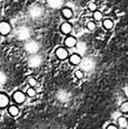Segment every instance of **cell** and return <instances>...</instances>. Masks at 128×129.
I'll return each mask as SVG.
<instances>
[{"mask_svg":"<svg viewBox=\"0 0 128 129\" xmlns=\"http://www.w3.org/2000/svg\"><path fill=\"white\" fill-rule=\"evenodd\" d=\"M26 93L20 90H17L13 93V100L16 105H23L26 101Z\"/></svg>","mask_w":128,"mask_h":129,"instance_id":"6da1fadb","label":"cell"},{"mask_svg":"<svg viewBox=\"0 0 128 129\" xmlns=\"http://www.w3.org/2000/svg\"><path fill=\"white\" fill-rule=\"evenodd\" d=\"M55 56L60 61H65V59L69 58L70 54H69V51L66 47H57L55 49Z\"/></svg>","mask_w":128,"mask_h":129,"instance_id":"7a4b0ae2","label":"cell"},{"mask_svg":"<svg viewBox=\"0 0 128 129\" xmlns=\"http://www.w3.org/2000/svg\"><path fill=\"white\" fill-rule=\"evenodd\" d=\"M25 49L26 52H28L29 54H36L39 51L38 43L35 41H28L25 44Z\"/></svg>","mask_w":128,"mask_h":129,"instance_id":"3957f363","label":"cell"},{"mask_svg":"<svg viewBox=\"0 0 128 129\" xmlns=\"http://www.w3.org/2000/svg\"><path fill=\"white\" fill-rule=\"evenodd\" d=\"M11 33V25L8 21H0V35L7 36Z\"/></svg>","mask_w":128,"mask_h":129,"instance_id":"277c9868","label":"cell"},{"mask_svg":"<svg viewBox=\"0 0 128 129\" xmlns=\"http://www.w3.org/2000/svg\"><path fill=\"white\" fill-rule=\"evenodd\" d=\"M77 44H78V39L74 36L68 35L66 38L64 39V45H65V47H68V48H74Z\"/></svg>","mask_w":128,"mask_h":129,"instance_id":"5b68a950","label":"cell"},{"mask_svg":"<svg viewBox=\"0 0 128 129\" xmlns=\"http://www.w3.org/2000/svg\"><path fill=\"white\" fill-rule=\"evenodd\" d=\"M69 62H70L72 65H80L82 63V56L78 53H72L69 56Z\"/></svg>","mask_w":128,"mask_h":129,"instance_id":"8992f818","label":"cell"},{"mask_svg":"<svg viewBox=\"0 0 128 129\" xmlns=\"http://www.w3.org/2000/svg\"><path fill=\"white\" fill-rule=\"evenodd\" d=\"M60 29H61V33L68 36V35H70L71 31H72L73 26H72V24H71V23H69V21H65V23H63L62 25H61Z\"/></svg>","mask_w":128,"mask_h":129,"instance_id":"52a82bcc","label":"cell"},{"mask_svg":"<svg viewBox=\"0 0 128 129\" xmlns=\"http://www.w3.org/2000/svg\"><path fill=\"white\" fill-rule=\"evenodd\" d=\"M9 96L6 93L0 92V109H5L9 106Z\"/></svg>","mask_w":128,"mask_h":129,"instance_id":"ba28073f","label":"cell"},{"mask_svg":"<svg viewBox=\"0 0 128 129\" xmlns=\"http://www.w3.org/2000/svg\"><path fill=\"white\" fill-rule=\"evenodd\" d=\"M41 63H42V58L37 55L31 56L28 61V65L30 66V68H38V66L41 65Z\"/></svg>","mask_w":128,"mask_h":129,"instance_id":"9c48e42d","label":"cell"},{"mask_svg":"<svg viewBox=\"0 0 128 129\" xmlns=\"http://www.w3.org/2000/svg\"><path fill=\"white\" fill-rule=\"evenodd\" d=\"M61 14L65 19H71L73 17V10L71 8H69V7H63L61 9Z\"/></svg>","mask_w":128,"mask_h":129,"instance_id":"30bf717a","label":"cell"},{"mask_svg":"<svg viewBox=\"0 0 128 129\" xmlns=\"http://www.w3.org/2000/svg\"><path fill=\"white\" fill-rule=\"evenodd\" d=\"M102 27L107 30H110V29L114 28V20L111 18H105L102 20Z\"/></svg>","mask_w":128,"mask_h":129,"instance_id":"8fae6325","label":"cell"},{"mask_svg":"<svg viewBox=\"0 0 128 129\" xmlns=\"http://www.w3.org/2000/svg\"><path fill=\"white\" fill-rule=\"evenodd\" d=\"M19 108L17 107L16 105H11V106H8V113L11 116V117H17L19 115Z\"/></svg>","mask_w":128,"mask_h":129,"instance_id":"7c38bea8","label":"cell"},{"mask_svg":"<svg viewBox=\"0 0 128 129\" xmlns=\"http://www.w3.org/2000/svg\"><path fill=\"white\" fill-rule=\"evenodd\" d=\"M117 125L118 128H121V129H126L128 127V121L126 117H119L117 119Z\"/></svg>","mask_w":128,"mask_h":129,"instance_id":"4fadbf2b","label":"cell"},{"mask_svg":"<svg viewBox=\"0 0 128 129\" xmlns=\"http://www.w3.org/2000/svg\"><path fill=\"white\" fill-rule=\"evenodd\" d=\"M77 53L80 54L81 56H82L83 53H85V51H87V44L85 43H81V42H78L77 45Z\"/></svg>","mask_w":128,"mask_h":129,"instance_id":"5bb4252c","label":"cell"},{"mask_svg":"<svg viewBox=\"0 0 128 129\" xmlns=\"http://www.w3.org/2000/svg\"><path fill=\"white\" fill-rule=\"evenodd\" d=\"M83 65H82V70H85V71H90L92 70L93 68V62L92 59H85L84 62H83Z\"/></svg>","mask_w":128,"mask_h":129,"instance_id":"9a60e30c","label":"cell"},{"mask_svg":"<svg viewBox=\"0 0 128 129\" xmlns=\"http://www.w3.org/2000/svg\"><path fill=\"white\" fill-rule=\"evenodd\" d=\"M63 4V0H48V6L51 8H58Z\"/></svg>","mask_w":128,"mask_h":129,"instance_id":"2e32d148","label":"cell"},{"mask_svg":"<svg viewBox=\"0 0 128 129\" xmlns=\"http://www.w3.org/2000/svg\"><path fill=\"white\" fill-rule=\"evenodd\" d=\"M92 17H93V20H94V21H101L102 19H103L102 12L99 11V10L93 11V12H92Z\"/></svg>","mask_w":128,"mask_h":129,"instance_id":"e0dca14e","label":"cell"},{"mask_svg":"<svg viewBox=\"0 0 128 129\" xmlns=\"http://www.w3.org/2000/svg\"><path fill=\"white\" fill-rule=\"evenodd\" d=\"M119 110L121 113H128V101H125V102H122L121 105L119 107Z\"/></svg>","mask_w":128,"mask_h":129,"instance_id":"ac0fdd59","label":"cell"},{"mask_svg":"<svg viewBox=\"0 0 128 129\" xmlns=\"http://www.w3.org/2000/svg\"><path fill=\"white\" fill-rule=\"evenodd\" d=\"M25 93H26L27 96H29V98H34V96L36 95V90H35V88H31V86H29V88L26 90Z\"/></svg>","mask_w":128,"mask_h":129,"instance_id":"d6986e66","label":"cell"},{"mask_svg":"<svg viewBox=\"0 0 128 129\" xmlns=\"http://www.w3.org/2000/svg\"><path fill=\"white\" fill-rule=\"evenodd\" d=\"M74 76L77 80H82L84 78V71L83 70H77L74 71Z\"/></svg>","mask_w":128,"mask_h":129,"instance_id":"ffe728a7","label":"cell"},{"mask_svg":"<svg viewBox=\"0 0 128 129\" xmlns=\"http://www.w3.org/2000/svg\"><path fill=\"white\" fill-rule=\"evenodd\" d=\"M87 28L89 29L90 31H93L95 28H97V24H95L94 20H90L87 23Z\"/></svg>","mask_w":128,"mask_h":129,"instance_id":"44dd1931","label":"cell"},{"mask_svg":"<svg viewBox=\"0 0 128 129\" xmlns=\"http://www.w3.org/2000/svg\"><path fill=\"white\" fill-rule=\"evenodd\" d=\"M27 83L29 84V86H31V88H35V86L37 85V80H36L35 78H28V80H27Z\"/></svg>","mask_w":128,"mask_h":129,"instance_id":"7402d4cb","label":"cell"},{"mask_svg":"<svg viewBox=\"0 0 128 129\" xmlns=\"http://www.w3.org/2000/svg\"><path fill=\"white\" fill-rule=\"evenodd\" d=\"M88 9H89L90 11H95L97 10V4H95L94 1H90L89 4H88Z\"/></svg>","mask_w":128,"mask_h":129,"instance_id":"603a6c76","label":"cell"},{"mask_svg":"<svg viewBox=\"0 0 128 129\" xmlns=\"http://www.w3.org/2000/svg\"><path fill=\"white\" fill-rule=\"evenodd\" d=\"M7 81V76L5 73H2V72H0V84H4L5 82Z\"/></svg>","mask_w":128,"mask_h":129,"instance_id":"cb8c5ba5","label":"cell"},{"mask_svg":"<svg viewBox=\"0 0 128 129\" xmlns=\"http://www.w3.org/2000/svg\"><path fill=\"white\" fill-rule=\"evenodd\" d=\"M106 129H119V128H118V126L112 125V123H111V125H108V126H107V128H106Z\"/></svg>","mask_w":128,"mask_h":129,"instance_id":"d4e9b609","label":"cell"},{"mask_svg":"<svg viewBox=\"0 0 128 129\" xmlns=\"http://www.w3.org/2000/svg\"><path fill=\"white\" fill-rule=\"evenodd\" d=\"M126 95L128 96V89H127V90H126Z\"/></svg>","mask_w":128,"mask_h":129,"instance_id":"484cf974","label":"cell"},{"mask_svg":"<svg viewBox=\"0 0 128 129\" xmlns=\"http://www.w3.org/2000/svg\"><path fill=\"white\" fill-rule=\"evenodd\" d=\"M127 121H128V118H127Z\"/></svg>","mask_w":128,"mask_h":129,"instance_id":"4316f807","label":"cell"}]
</instances>
